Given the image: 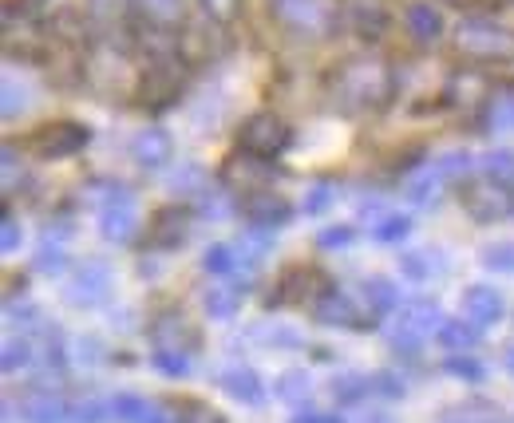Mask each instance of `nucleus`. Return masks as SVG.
Here are the masks:
<instances>
[{
	"mask_svg": "<svg viewBox=\"0 0 514 423\" xmlns=\"http://www.w3.org/2000/svg\"><path fill=\"white\" fill-rule=\"evenodd\" d=\"M507 368H511V376H514V348L507 352Z\"/></svg>",
	"mask_w": 514,
	"mask_h": 423,
	"instance_id": "6e6d98bb",
	"label": "nucleus"
},
{
	"mask_svg": "<svg viewBox=\"0 0 514 423\" xmlns=\"http://www.w3.org/2000/svg\"><path fill=\"white\" fill-rule=\"evenodd\" d=\"M107 293H111V269H107L103 261H84V265L72 273L68 289H64L68 305H76V309H91V305H99Z\"/></svg>",
	"mask_w": 514,
	"mask_h": 423,
	"instance_id": "f8f14e48",
	"label": "nucleus"
},
{
	"mask_svg": "<svg viewBox=\"0 0 514 423\" xmlns=\"http://www.w3.org/2000/svg\"><path fill=\"white\" fill-rule=\"evenodd\" d=\"M313 317L317 325H333V329H360L364 321L356 317V305L344 297L341 289H325L317 301H313Z\"/></svg>",
	"mask_w": 514,
	"mask_h": 423,
	"instance_id": "412c9836",
	"label": "nucleus"
},
{
	"mask_svg": "<svg viewBox=\"0 0 514 423\" xmlns=\"http://www.w3.org/2000/svg\"><path fill=\"white\" fill-rule=\"evenodd\" d=\"M178 423H226V416L214 412V408L202 404V400H186V404L178 408Z\"/></svg>",
	"mask_w": 514,
	"mask_h": 423,
	"instance_id": "58836bf2",
	"label": "nucleus"
},
{
	"mask_svg": "<svg viewBox=\"0 0 514 423\" xmlns=\"http://www.w3.org/2000/svg\"><path fill=\"white\" fill-rule=\"evenodd\" d=\"M372 392V376H360V372H344L333 380V396L341 400V404H356V400H364Z\"/></svg>",
	"mask_w": 514,
	"mask_h": 423,
	"instance_id": "c85d7f7f",
	"label": "nucleus"
},
{
	"mask_svg": "<svg viewBox=\"0 0 514 423\" xmlns=\"http://www.w3.org/2000/svg\"><path fill=\"white\" fill-rule=\"evenodd\" d=\"M439 4H451V8H471V4H479V0H439Z\"/></svg>",
	"mask_w": 514,
	"mask_h": 423,
	"instance_id": "864d4df0",
	"label": "nucleus"
},
{
	"mask_svg": "<svg viewBox=\"0 0 514 423\" xmlns=\"http://www.w3.org/2000/svg\"><path fill=\"white\" fill-rule=\"evenodd\" d=\"M400 269H404L408 277H416V281H428L431 273H435V261H431V254L416 250V254H404V257H400Z\"/></svg>",
	"mask_w": 514,
	"mask_h": 423,
	"instance_id": "79ce46f5",
	"label": "nucleus"
},
{
	"mask_svg": "<svg viewBox=\"0 0 514 423\" xmlns=\"http://www.w3.org/2000/svg\"><path fill=\"white\" fill-rule=\"evenodd\" d=\"M439 329H443V317H439V305H435V301H428V297L408 301V305L400 309L396 329H392V348L416 352V348L424 344V337L439 333Z\"/></svg>",
	"mask_w": 514,
	"mask_h": 423,
	"instance_id": "6e6552de",
	"label": "nucleus"
},
{
	"mask_svg": "<svg viewBox=\"0 0 514 423\" xmlns=\"http://www.w3.org/2000/svg\"><path fill=\"white\" fill-rule=\"evenodd\" d=\"M202 305L214 321H230L238 309H242V289L238 285H214L202 293Z\"/></svg>",
	"mask_w": 514,
	"mask_h": 423,
	"instance_id": "a878e982",
	"label": "nucleus"
},
{
	"mask_svg": "<svg viewBox=\"0 0 514 423\" xmlns=\"http://www.w3.org/2000/svg\"><path fill=\"white\" fill-rule=\"evenodd\" d=\"M364 423H392V420H388V416H368Z\"/></svg>",
	"mask_w": 514,
	"mask_h": 423,
	"instance_id": "5fc2aeb1",
	"label": "nucleus"
},
{
	"mask_svg": "<svg viewBox=\"0 0 514 423\" xmlns=\"http://www.w3.org/2000/svg\"><path fill=\"white\" fill-rule=\"evenodd\" d=\"M443 368H447L451 376H459V380H471V384H479V380H483V364H479L475 356H467V352H447Z\"/></svg>",
	"mask_w": 514,
	"mask_h": 423,
	"instance_id": "2f4dec72",
	"label": "nucleus"
},
{
	"mask_svg": "<svg viewBox=\"0 0 514 423\" xmlns=\"http://www.w3.org/2000/svg\"><path fill=\"white\" fill-rule=\"evenodd\" d=\"M289 423H344L341 416H333V412H297Z\"/></svg>",
	"mask_w": 514,
	"mask_h": 423,
	"instance_id": "603ef678",
	"label": "nucleus"
},
{
	"mask_svg": "<svg viewBox=\"0 0 514 423\" xmlns=\"http://www.w3.org/2000/svg\"><path fill=\"white\" fill-rule=\"evenodd\" d=\"M68 265V257L60 246H52V238H44V246H40V254H36V269L40 273H60Z\"/></svg>",
	"mask_w": 514,
	"mask_h": 423,
	"instance_id": "37998d69",
	"label": "nucleus"
},
{
	"mask_svg": "<svg viewBox=\"0 0 514 423\" xmlns=\"http://www.w3.org/2000/svg\"><path fill=\"white\" fill-rule=\"evenodd\" d=\"M459 202L463 210L479 222V226H495V222H507L514 214V190L499 178H467L459 182Z\"/></svg>",
	"mask_w": 514,
	"mask_h": 423,
	"instance_id": "39448f33",
	"label": "nucleus"
},
{
	"mask_svg": "<svg viewBox=\"0 0 514 423\" xmlns=\"http://www.w3.org/2000/svg\"><path fill=\"white\" fill-rule=\"evenodd\" d=\"M190 222H194V214L186 206H178V202L155 210V218H151V246L155 250H178L190 238Z\"/></svg>",
	"mask_w": 514,
	"mask_h": 423,
	"instance_id": "4468645a",
	"label": "nucleus"
},
{
	"mask_svg": "<svg viewBox=\"0 0 514 423\" xmlns=\"http://www.w3.org/2000/svg\"><path fill=\"white\" fill-rule=\"evenodd\" d=\"M91 4V16L95 20H115L123 12V0H87Z\"/></svg>",
	"mask_w": 514,
	"mask_h": 423,
	"instance_id": "3c124183",
	"label": "nucleus"
},
{
	"mask_svg": "<svg viewBox=\"0 0 514 423\" xmlns=\"http://www.w3.org/2000/svg\"><path fill=\"white\" fill-rule=\"evenodd\" d=\"M131 4H135V16L159 36L178 32L186 24V12H190V0H131Z\"/></svg>",
	"mask_w": 514,
	"mask_h": 423,
	"instance_id": "dca6fc26",
	"label": "nucleus"
},
{
	"mask_svg": "<svg viewBox=\"0 0 514 423\" xmlns=\"http://www.w3.org/2000/svg\"><path fill=\"white\" fill-rule=\"evenodd\" d=\"M0 250H4V254H16V250H20V226H16L8 202H4V214H0Z\"/></svg>",
	"mask_w": 514,
	"mask_h": 423,
	"instance_id": "a19ab883",
	"label": "nucleus"
},
{
	"mask_svg": "<svg viewBox=\"0 0 514 423\" xmlns=\"http://www.w3.org/2000/svg\"><path fill=\"white\" fill-rule=\"evenodd\" d=\"M483 174L487 178H499V182L514 178V151H487L483 155Z\"/></svg>",
	"mask_w": 514,
	"mask_h": 423,
	"instance_id": "4c0bfd02",
	"label": "nucleus"
},
{
	"mask_svg": "<svg viewBox=\"0 0 514 423\" xmlns=\"http://www.w3.org/2000/svg\"><path fill=\"white\" fill-rule=\"evenodd\" d=\"M483 265L495 273H514V242H499L483 250Z\"/></svg>",
	"mask_w": 514,
	"mask_h": 423,
	"instance_id": "ea45409f",
	"label": "nucleus"
},
{
	"mask_svg": "<svg viewBox=\"0 0 514 423\" xmlns=\"http://www.w3.org/2000/svg\"><path fill=\"white\" fill-rule=\"evenodd\" d=\"M435 337L447 352H471L479 344V329L471 321H443V329Z\"/></svg>",
	"mask_w": 514,
	"mask_h": 423,
	"instance_id": "bb28decb",
	"label": "nucleus"
},
{
	"mask_svg": "<svg viewBox=\"0 0 514 423\" xmlns=\"http://www.w3.org/2000/svg\"><path fill=\"white\" fill-rule=\"evenodd\" d=\"M131 159L147 170L167 167V163L174 159L171 131H163V127H143V131L131 139Z\"/></svg>",
	"mask_w": 514,
	"mask_h": 423,
	"instance_id": "f3484780",
	"label": "nucleus"
},
{
	"mask_svg": "<svg viewBox=\"0 0 514 423\" xmlns=\"http://www.w3.org/2000/svg\"><path fill=\"white\" fill-rule=\"evenodd\" d=\"M455 52L471 64H503L514 60V28L491 16H467L455 28Z\"/></svg>",
	"mask_w": 514,
	"mask_h": 423,
	"instance_id": "20e7f679",
	"label": "nucleus"
},
{
	"mask_svg": "<svg viewBox=\"0 0 514 423\" xmlns=\"http://www.w3.org/2000/svg\"><path fill=\"white\" fill-rule=\"evenodd\" d=\"M107 412H111V404H99V400H84V404L72 408L76 423H103L107 420Z\"/></svg>",
	"mask_w": 514,
	"mask_h": 423,
	"instance_id": "a18cd8bd",
	"label": "nucleus"
},
{
	"mask_svg": "<svg viewBox=\"0 0 514 423\" xmlns=\"http://www.w3.org/2000/svg\"><path fill=\"white\" fill-rule=\"evenodd\" d=\"M242 214H246V222H250L254 230L277 234V230L293 218V206H289V198L277 194V190H254V194L242 198Z\"/></svg>",
	"mask_w": 514,
	"mask_h": 423,
	"instance_id": "9b49d317",
	"label": "nucleus"
},
{
	"mask_svg": "<svg viewBox=\"0 0 514 423\" xmlns=\"http://www.w3.org/2000/svg\"><path fill=\"white\" fill-rule=\"evenodd\" d=\"M4 372H20L24 364H32V340L28 337H12L4 340V356H0Z\"/></svg>",
	"mask_w": 514,
	"mask_h": 423,
	"instance_id": "473e14b6",
	"label": "nucleus"
},
{
	"mask_svg": "<svg viewBox=\"0 0 514 423\" xmlns=\"http://www.w3.org/2000/svg\"><path fill=\"white\" fill-rule=\"evenodd\" d=\"M28 103H32V91H28V87H20L12 76H8V80H4V103H0L4 119H16L20 111H28Z\"/></svg>",
	"mask_w": 514,
	"mask_h": 423,
	"instance_id": "72a5a7b5",
	"label": "nucleus"
},
{
	"mask_svg": "<svg viewBox=\"0 0 514 423\" xmlns=\"http://www.w3.org/2000/svg\"><path fill=\"white\" fill-rule=\"evenodd\" d=\"M269 16L297 40H329L341 28V0H269Z\"/></svg>",
	"mask_w": 514,
	"mask_h": 423,
	"instance_id": "f03ea898",
	"label": "nucleus"
},
{
	"mask_svg": "<svg viewBox=\"0 0 514 423\" xmlns=\"http://www.w3.org/2000/svg\"><path fill=\"white\" fill-rule=\"evenodd\" d=\"M333 190H337V186H333L329 178L313 182V186H309V194H305V214H325V210L333 206V198H337Z\"/></svg>",
	"mask_w": 514,
	"mask_h": 423,
	"instance_id": "e433bc0d",
	"label": "nucleus"
},
{
	"mask_svg": "<svg viewBox=\"0 0 514 423\" xmlns=\"http://www.w3.org/2000/svg\"><path fill=\"white\" fill-rule=\"evenodd\" d=\"M352 234H356L352 226H333V230H321V246H325V250L348 246V242H352Z\"/></svg>",
	"mask_w": 514,
	"mask_h": 423,
	"instance_id": "8fccbe9b",
	"label": "nucleus"
},
{
	"mask_svg": "<svg viewBox=\"0 0 514 423\" xmlns=\"http://www.w3.org/2000/svg\"><path fill=\"white\" fill-rule=\"evenodd\" d=\"M277 174V167L269 163V159H254V155H246V151H234L230 159H226V167H222V178L230 182V186H238L242 194H254V190H269V178Z\"/></svg>",
	"mask_w": 514,
	"mask_h": 423,
	"instance_id": "ddd939ff",
	"label": "nucleus"
},
{
	"mask_svg": "<svg viewBox=\"0 0 514 423\" xmlns=\"http://www.w3.org/2000/svg\"><path fill=\"white\" fill-rule=\"evenodd\" d=\"M404 24H408V36L416 40V44H439V36H443V16L435 12V4H424V0H416L412 8H408V16H404Z\"/></svg>",
	"mask_w": 514,
	"mask_h": 423,
	"instance_id": "b1692460",
	"label": "nucleus"
},
{
	"mask_svg": "<svg viewBox=\"0 0 514 423\" xmlns=\"http://www.w3.org/2000/svg\"><path fill=\"white\" fill-rule=\"evenodd\" d=\"M309 392H313V380H309V372H301V368H293V372H285V376L277 380V396L289 400V404L309 400Z\"/></svg>",
	"mask_w": 514,
	"mask_h": 423,
	"instance_id": "7c9ffc66",
	"label": "nucleus"
},
{
	"mask_svg": "<svg viewBox=\"0 0 514 423\" xmlns=\"http://www.w3.org/2000/svg\"><path fill=\"white\" fill-rule=\"evenodd\" d=\"M182 87H186V60L178 52H171V48H155L147 68H139L135 103L151 107V111H163V107H171L174 99L182 95Z\"/></svg>",
	"mask_w": 514,
	"mask_h": 423,
	"instance_id": "7ed1b4c3",
	"label": "nucleus"
},
{
	"mask_svg": "<svg viewBox=\"0 0 514 423\" xmlns=\"http://www.w3.org/2000/svg\"><path fill=\"white\" fill-rule=\"evenodd\" d=\"M254 337H257V340H269V344H285V348H293V344H301V337H297L293 329H281V325H269V329H257Z\"/></svg>",
	"mask_w": 514,
	"mask_h": 423,
	"instance_id": "de8ad7c7",
	"label": "nucleus"
},
{
	"mask_svg": "<svg viewBox=\"0 0 514 423\" xmlns=\"http://www.w3.org/2000/svg\"><path fill=\"white\" fill-rule=\"evenodd\" d=\"M135 230H139L135 198L119 186V190L103 202V210H99V234H103L107 242H131V238H135Z\"/></svg>",
	"mask_w": 514,
	"mask_h": 423,
	"instance_id": "9d476101",
	"label": "nucleus"
},
{
	"mask_svg": "<svg viewBox=\"0 0 514 423\" xmlns=\"http://www.w3.org/2000/svg\"><path fill=\"white\" fill-rule=\"evenodd\" d=\"M435 174H439L443 182H467V174H471V155H467V151H447V155H439V159H435Z\"/></svg>",
	"mask_w": 514,
	"mask_h": 423,
	"instance_id": "c756f323",
	"label": "nucleus"
},
{
	"mask_svg": "<svg viewBox=\"0 0 514 423\" xmlns=\"http://www.w3.org/2000/svg\"><path fill=\"white\" fill-rule=\"evenodd\" d=\"M155 364L167 376H186L190 372V356H182V352H155Z\"/></svg>",
	"mask_w": 514,
	"mask_h": 423,
	"instance_id": "49530a36",
	"label": "nucleus"
},
{
	"mask_svg": "<svg viewBox=\"0 0 514 423\" xmlns=\"http://www.w3.org/2000/svg\"><path fill=\"white\" fill-rule=\"evenodd\" d=\"M360 289H364V305H368L372 317H384V313H396L400 309V289L388 277H368Z\"/></svg>",
	"mask_w": 514,
	"mask_h": 423,
	"instance_id": "393cba45",
	"label": "nucleus"
},
{
	"mask_svg": "<svg viewBox=\"0 0 514 423\" xmlns=\"http://www.w3.org/2000/svg\"><path fill=\"white\" fill-rule=\"evenodd\" d=\"M408 234H412V218H408V214L384 210V214L372 222V238H376V242H404Z\"/></svg>",
	"mask_w": 514,
	"mask_h": 423,
	"instance_id": "cd10ccee",
	"label": "nucleus"
},
{
	"mask_svg": "<svg viewBox=\"0 0 514 423\" xmlns=\"http://www.w3.org/2000/svg\"><path fill=\"white\" fill-rule=\"evenodd\" d=\"M87 143H91V127L76 123V119H56V123H40L32 135H28V151L36 159H72L80 155Z\"/></svg>",
	"mask_w": 514,
	"mask_h": 423,
	"instance_id": "0eeeda50",
	"label": "nucleus"
},
{
	"mask_svg": "<svg viewBox=\"0 0 514 423\" xmlns=\"http://www.w3.org/2000/svg\"><path fill=\"white\" fill-rule=\"evenodd\" d=\"M439 182H443V178L435 174V167L424 170V174H412V178H408V198L420 202V206H428L431 198H435V190H439Z\"/></svg>",
	"mask_w": 514,
	"mask_h": 423,
	"instance_id": "f704fd0d",
	"label": "nucleus"
},
{
	"mask_svg": "<svg viewBox=\"0 0 514 423\" xmlns=\"http://www.w3.org/2000/svg\"><path fill=\"white\" fill-rule=\"evenodd\" d=\"M329 95L341 111H352V115L384 111L396 99V72L380 56H368V52L348 56L329 76Z\"/></svg>",
	"mask_w": 514,
	"mask_h": 423,
	"instance_id": "f257e3e1",
	"label": "nucleus"
},
{
	"mask_svg": "<svg viewBox=\"0 0 514 423\" xmlns=\"http://www.w3.org/2000/svg\"><path fill=\"white\" fill-rule=\"evenodd\" d=\"M20 408H24V420H28V423H64L68 416H72V404H68L64 396L48 392V388L28 392Z\"/></svg>",
	"mask_w": 514,
	"mask_h": 423,
	"instance_id": "5701e85b",
	"label": "nucleus"
},
{
	"mask_svg": "<svg viewBox=\"0 0 514 423\" xmlns=\"http://www.w3.org/2000/svg\"><path fill=\"white\" fill-rule=\"evenodd\" d=\"M372 392H380V396H404V384L392 376V372H380V376H372Z\"/></svg>",
	"mask_w": 514,
	"mask_h": 423,
	"instance_id": "09e8293b",
	"label": "nucleus"
},
{
	"mask_svg": "<svg viewBox=\"0 0 514 423\" xmlns=\"http://www.w3.org/2000/svg\"><path fill=\"white\" fill-rule=\"evenodd\" d=\"M242 257H234V246H210L206 254H202V269L206 273H234V265H238Z\"/></svg>",
	"mask_w": 514,
	"mask_h": 423,
	"instance_id": "c9c22d12",
	"label": "nucleus"
},
{
	"mask_svg": "<svg viewBox=\"0 0 514 423\" xmlns=\"http://www.w3.org/2000/svg\"><path fill=\"white\" fill-rule=\"evenodd\" d=\"M218 384H222V392H226V396H234L238 404H250V408H254V404L265 400L261 376H257L254 368H246V364H230V368H222Z\"/></svg>",
	"mask_w": 514,
	"mask_h": 423,
	"instance_id": "4be33fe9",
	"label": "nucleus"
},
{
	"mask_svg": "<svg viewBox=\"0 0 514 423\" xmlns=\"http://www.w3.org/2000/svg\"><path fill=\"white\" fill-rule=\"evenodd\" d=\"M151 340H155V352H182V356H190V352H198L202 333L194 329V321H186V313L167 309V313H159L151 321Z\"/></svg>",
	"mask_w": 514,
	"mask_h": 423,
	"instance_id": "1a4fd4ad",
	"label": "nucleus"
},
{
	"mask_svg": "<svg viewBox=\"0 0 514 423\" xmlns=\"http://www.w3.org/2000/svg\"><path fill=\"white\" fill-rule=\"evenodd\" d=\"M463 321H471L475 329H491L495 321H503V293L491 285H471L463 293Z\"/></svg>",
	"mask_w": 514,
	"mask_h": 423,
	"instance_id": "a211bd4d",
	"label": "nucleus"
},
{
	"mask_svg": "<svg viewBox=\"0 0 514 423\" xmlns=\"http://www.w3.org/2000/svg\"><path fill=\"white\" fill-rule=\"evenodd\" d=\"M198 4L206 8V16H210V20H222V24H226V20H234V16H238V8H242V0H198Z\"/></svg>",
	"mask_w": 514,
	"mask_h": 423,
	"instance_id": "c03bdc74",
	"label": "nucleus"
},
{
	"mask_svg": "<svg viewBox=\"0 0 514 423\" xmlns=\"http://www.w3.org/2000/svg\"><path fill=\"white\" fill-rule=\"evenodd\" d=\"M479 127L487 135H507V131H514V87H491L483 95Z\"/></svg>",
	"mask_w": 514,
	"mask_h": 423,
	"instance_id": "6ab92c4d",
	"label": "nucleus"
},
{
	"mask_svg": "<svg viewBox=\"0 0 514 423\" xmlns=\"http://www.w3.org/2000/svg\"><path fill=\"white\" fill-rule=\"evenodd\" d=\"M321 277H317V269H309V265H293V269H285L281 273V281L273 285L277 293L269 297V305H309V301H317L321 293L313 289Z\"/></svg>",
	"mask_w": 514,
	"mask_h": 423,
	"instance_id": "2eb2a0df",
	"label": "nucleus"
},
{
	"mask_svg": "<svg viewBox=\"0 0 514 423\" xmlns=\"http://www.w3.org/2000/svg\"><path fill=\"white\" fill-rule=\"evenodd\" d=\"M289 143H293V131H289V123L277 111H254L238 127V151H246L254 159H269L273 163Z\"/></svg>",
	"mask_w": 514,
	"mask_h": 423,
	"instance_id": "423d86ee",
	"label": "nucleus"
},
{
	"mask_svg": "<svg viewBox=\"0 0 514 423\" xmlns=\"http://www.w3.org/2000/svg\"><path fill=\"white\" fill-rule=\"evenodd\" d=\"M111 416L119 423H174L178 416L167 412V404L159 400H147V396H115L111 400Z\"/></svg>",
	"mask_w": 514,
	"mask_h": 423,
	"instance_id": "aec40b11",
	"label": "nucleus"
}]
</instances>
